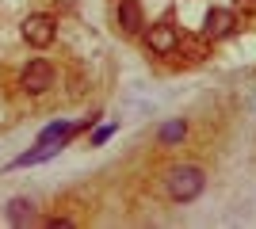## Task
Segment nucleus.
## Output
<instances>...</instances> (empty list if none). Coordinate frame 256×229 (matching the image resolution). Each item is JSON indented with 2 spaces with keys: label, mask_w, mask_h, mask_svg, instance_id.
<instances>
[{
  "label": "nucleus",
  "mask_w": 256,
  "mask_h": 229,
  "mask_svg": "<svg viewBox=\"0 0 256 229\" xmlns=\"http://www.w3.org/2000/svg\"><path fill=\"white\" fill-rule=\"evenodd\" d=\"M176 50H188V57H192V61H203V57H206V38H188V34H184Z\"/></svg>",
  "instance_id": "nucleus-9"
},
{
  "label": "nucleus",
  "mask_w": 256,
  "mask_h": 229,
  "mask_svg": "<svg viewBox=\"0 0 256 229\" xmlns=\"http://www.w3.org/2000/svg\"><path fill=\"white\" fill-rule=\"evenodd\" d=\"M203 187H206V172L199 164H176L164 176V191H168L172 203H192V199L203 195Z\"/></svg>",
  "instance_id": "nucleus-1"
},
{
  "label": "nucleus",
  "mask_w": 256,
  "mask_h": 229,
  "mask_svg": "<svg viewBox=\"0 0 256 229\" xmlns=\"http://www.w3.org/2000/svg\"><path fill=\"white\" fill-rule=\"evenodd\" d=\"M4 214H8L12 226H20V229H27V226H34V222H38V207H34L31 199H23V195H20V199H12Z\"/></svg>",
  "instance_id": "nucleus-7"
},
{
  "label": "nucleus",
  "mask_w": 256,
  "mask_h": 229,
  "mask_svg": "<svg viewBox=\"0 0 256 229\" xmlns=\"http://www.w3.org/2000/svg\"><path fill=\"white\" fill-rule=\"evenodd\" d=\"M237 31V11L234 8H210L203 19V38L206 42H218V38H230Z\"/></svg>",
  "instance_id": "nucleus-4"
},
{
  "label": "nucleus",
  "mask_w": 256,
  "mask_h": 229,
  "mask_svg": "<svg viewBox=\"0 0 256 229\" xmlns=\"http://www.w3.org/2000/svg\"><path fill=\"white\" fill-rule=\"evenodd\" d=\"M115 19H118V31L122 34H138L142 27H146V11H142L138 0H118Z\"/></svg>",
  "instance_id": "nucleus-6"
},
{
  "label": "nucleus",
  "mask_w": 256,
  "mask_h": 229,
  "mask_svg": "<svg viewBox=\"0 0 256 229\" xmlns=\"http://www.w3.org/2000/svg\"><path fill=\"white\" fill-rule=\"evenodd\" d=\"M157 138H160V145H180L184 138H188V122H184V119H172V122H164Z\"/></svg>",
  "instance_id": "nucleus-8"
},
{
  "label": "nucleus",
  "mask_w": 256,
  "mask_h": 229,
  "mask_svg": "<svg viewBox=\"0 0 256 229\" xmlns=\"http://www.w3.org/2000/svg\"><path fill=\"white\" fill-rule=\"evenodd\" d=\"M111 134H115V126H104V130H96V134H92V145L107 142V138H111Z\"/></svg>",
  "instance_id": "nucleus-11"
},
{
  "label": "nucleus",
  "mask_w": 256,
  "mask_h": 229,
  "mask_svg": "<svg viewBox=\"0 0 256 229\" xmlns=\"http://www.w3.org/2000/svg\"><path fill=\"white\" fill-rule=\"evenodd\" d=\"M146 46H150V54L168 57V54H176V46H180V31H176L172 23H153L150 31H146Z\"/></svg>",
  "instance_id": "nucleus-5"
},
{
  "label": "nucleus",
  "mask_w": 256,
  "mask_h": 229,
  "mask_svg": "<svg viewBox=\"0 0 256 229\" xmlns=\"http://www.w3.org/2000/svg\"><path fill=\"white\" fill-rule=\"evenodd\" d=\"M23 42L34 46V50H46V46L58 38V23H54V15H42V11H34V15H27L20 27Z\"/></svg>",
  "instance_id": "nucleus-2"
},
{
  "label": "nucleus",
  "mask_w": 256,
  "mask_h": 229,
  "mask_svg": "<svg viewBox=\"0 0 256 229\" xmlns=\"http://www.w3.org/2000/svg\"><path fill=\"white\" fill-rule=\"evenodd\" d=\"M234 11H237V15H241V11L252 15V11H256V0H234Z\"/></svg>",
  "instance_id": "nucleus-10"
},
{
  "label": "nucleus",
  "mask_w": 256,
  "mask_h": 229,
  "mask_svg": "<svg viewBox=\"0 0 256 229\" xmlns=\"http://www.w3.org/2000/svg\"><path fill=\"white\" fill-rule=\"evenodd\" d=\"M54 80H58V73H54V65L42 61V57H34L31 65H23V73H20V88H23V92H31V96L50 92Z\"/></svg>",
  "instance_id": "nucleus-3"
},
{
  "label": "nucleus",
  "mask_w": 256,
  "mask_h": 229,
  "mask_svg": "<svg viewBox=\"0 0 256 229\" xmlns=\"http://www.w3.org/2000/svg\"><path fill=\"white\" fill-rule=\"evenodd\" d=\"M46 226H50V229H65V226H73V222H69V218H50Z\"/></svg>",
  "instance_id": "nucleus-12"
}]
</instances>
